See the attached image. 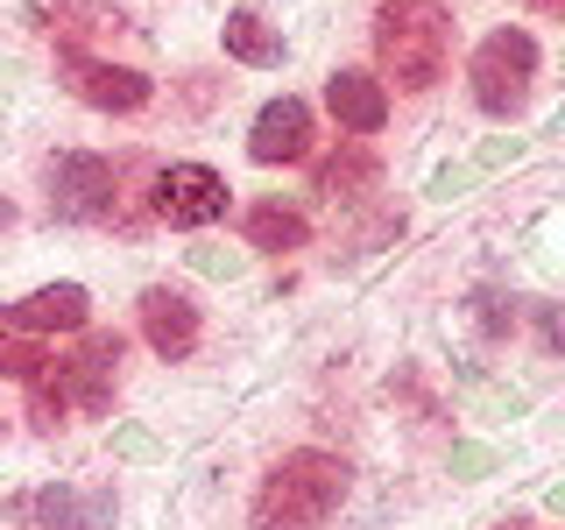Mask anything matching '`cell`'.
Returning a JSON list of instances; mask_svg holds the SVG:
<instances>
[{"label": "cell", "mask_w": 565, "mask_h": 530, "mask_svg": "<svg viewBox=\"0 0 565 530\" xmlns=\"http://www.w3.org/2000/svg\"><path fill=\"white\" fill-rule=\"evenodd\" d=\"M375 64H382V78H396V93H431L452 64V14L438 0H382Z\"/></svg>", "instance_id": "obj_1"}, {"label": "cell", "mask_w": 565, "mask_h": 530, "mask_svg": "<svg viewBox=\"0 0 565 530\" xmlns=\"http://www.w3.org/2000/svg\"><path fill=\"white\" fill-rule=\"evenodd\" d=\"M347 502V459L297 446L269 467L255 495V530H326V517Z\"/></svg>", "instance_id": "obj_2"}, {"label": "cell", "mask_w": 565, "mask_h": 530, "mask_svg": "<svg viewBox=\"0 0 565 530\" xmlns=\"http://www.w3.org/2000/svg\"><path fill=\"white\" fill-rule=\"evenodd\" d=\"M467 78H473V106H481V114L516 120L523 99H530V78H537V43H530V29H494V35H481Z\"/></svg>", "instance_id": "obj_3"}, {"label": "cell", "mask_w": 565, "mask_h": 530, "mask_svg": "<svg viewBox=\"0 0 565 530\" xmlns=\"http://www.w3.org/2000/svg\"><path fill=\"white\" fill-rule=\"evenodd\" d=\"M50 177V212L57 220H78V226H99L114 220V199H120V170L106 156H85V149H64L43 163Z\"/></svg>", "instance_id": "obj_4"}, {"label": "cell", "mask_w": 565, "mask_h": 530, "mask_svg": "<svg viewBox=\"0 0 565 530\" xmlns=\"http://www.w3.org/2000/svg\"><path fill=\"white\" fill-rule=\"evenodd\" d=\"M57 78L78 93L85 106H99V114H141L149 106V71L135 64H114V57H85V50H57Z\"/></svg>", "instance_id": "obj_5"}, {"label": "cell", "mask_w": 565, "mask_h": 530, "mask_svg": "<svg viewBox=\"0 0 565 530\" xmlns=\"http://www.w3.org/2000/svg\"><path fill=\"white\" fill-rule=\"evenodd\" d=\"M149 205H156V220H170V226H212L226 212V177L205 170V163H170L156 177Z\"/></svg>", "instance_id": "obj_6"}, {"label": "cell", "mask_w": 565, "mask_h": 530, "mask_svg": "<svg viewBox=\"0 0 565 530\" xmlns=\"http://www.w3.org/2000/svg\"><path fill=\"white\" fill-rule=\"evenodd\" d=\"M57 375L71 389V403L78 411H114V375H120V332H85L78 353H64L57 361Z\"/></svg>", "instance_id": "obj_7"}, {"label": "cell", "mask_w": 565, "mask_h": 530, "mask_svg": "<svg viewBox=\"0 0 565 530\" xmlns=\"http://www.w3.org/2000/svg\"><path fill=\"white\" fill-rule=\"evenodd\" d=\"M141 340L163 353V361L199 353V305H191L184 290H170V283H149V290H141Z\"/></svg>", "instance_id": "obj_8"}, {"label": "cell", "mask_w": 565, "mask_h": 530, "mask_svg": "<svg viewBox=\"0 0 565 530\" xmlns=\"http://www.w3.org/2000/svg\"><path fill=\"white\" fill-rule=\"evenodd\" d=\"M247 156L255 163H305L311 156V106L305 99H269L255 114V135H247Z\"/></svg>", "instance_id": "obj_9"}, {"label": "cell", "mask_w": 565, "mask_h": 530, "mask_svg": "<svg viewBox=\"0 0 565 530\" xmlns=\"http://www.w3.org/2000/svg\"><path fill=\"white\" fill-rule=\"evenodd\" d=\"M326 106H332V120H340L347 135H382L388 85L375 78V71H332V78H326Z\"/></svg>", "instance_id": "obj_10"}, {"label": "cell", "mask_w": 565, "mask_h": 530, "mask_svg": "<svg viewBox=\"0 0 565 530\" xmlns=\"http://www.w3.org/2000/svg\"><path fill=\"white\" fill-rule=\"evenodd\" d=\"M93 318V297L78 283H43L22 305H8V332H78Z\"/></svg>", "instance_id": "obj_11"}, {"label": "cell", "mask_w": 565, "mask_h": 530, "mask_svg": "<svg viewBox=\"0 0 565 530\" xmlns=\"http://www.w3.org/2000/svg\"><path fill=\"white\" fill-rule=\"evenodd\" d=\"M14 509H22V517H35L43 530H99V517H106L114 502H106V495H93V502H85L78 488H43V495H22Z\"/></svg>", "instance_id": "obj_12"}, {"label": "cell", "mask_w": 565, "mask_h": 530, "mask_svg": "<svg viewBox=\"0 0 565 530\" xmlns=\"http://www.w3.org/2000/svg\"><path fill=\"white\" fill-rule=\"evenodd\" d=\"M375 177H382V163H375V149H367V141L353 135L347 149H332L326 163L311 170V191H326V199H361V191L375 184Z\"/></svg>", "instance_id": "obj_13"}, {"label": "cell", "mask_w": 565, "mask_h": 530, "mask_svg": "<svg viewBox=\"0 0 565 530\" xmlns=\"http://www.w3.org/2000/svg\"><path fill=\"white\" fill-rule=\"evenodd\" d=\"M241 234L247 247H269V255H290V247H305L311 241V220L297 205H247V220H241Z\"/></svg>", "instance_id": "obj_14"}, {"label": "cell", "mask_w": 565, "mask_h": 530, "mask_svg": "<svg viewBox=\"0 0 565 530\" xmlns=\"http://www.w3.org/2000/svg\"><path fill=\"white\" fill-rule=\"evenodd\" d=\"M43 22L57 29V50H78V35H120V29H128V14L106 8V0H57Z\"/></svg>", "instance_id": "obj_15"}, {"label": "cell", "mask_w": 565, "mask_h": 530, "mask_svg": "<svg viewBox=\"0 0 565 530\" xmlns=\"http://www.w3.org/2000/svg\"><path fill=\"white\" fill-rule=\"evenodd\" d=\"M220 35H226V57H241V64H255V71L282 64V35L262 22L255 8H234V14L220 22Z\"/></svg>", "instance_id": "obj_16"}, {"label": "cell", "mask_w": 565, "mask_h": 530, "mask_svg": "<svg viewBox=\"0 0 565 530\" xmlns=\"http://www.w3.org/2000/svg\"><path fill=\"white\" fill-rule=\"evenodd\" d=\"M22 389H29V424H35V432H57L64 411H71V389H64V375L50 368V375H35V382H22Z\"/></svg>", "instance_id": "obj_17"}, {"label": "cell", "mask_w": 565, "mask_h": 530, "mask_svg": "<svg viewBox=\"0 0 565 530\" xmlns=\"http://www.w3.org/2000/svg\"><path fill=\"white\" fill-rule=\"evenodd\" d=\"M0 368H8L14 382H35V375H50V368H57V361H50L43 347H29L22 332H8V347H0Z\"/></svg>", "instance_id": "obj_18"}, {"label": "cell", "mask_w": 565, "mask_h": 530, "mask_svg": "<svg viewBox=\"0 0 565 530\" xmlns=\"http://www.w3.org/2000/svg\"><path fill=\"white\" fill-rule=\"evenodd\" d=\"M530 8H537V14H565V0H530Z\"/></svg>", "instance_id": "obj_19"}, {"label": "cell", "mask_w": 565, "mask_h": 530, "mask_svg": "<svg viewBox=\"0 0 565 530\" xmlns=\"http://www.w3.org/2000/svg\"><path fill=\"white\" fill-rule=\"evenodd\" d=\"M502 530H530V523H502Z\"/></svg>", "instance_id": "obj_20"}]
</instances>
